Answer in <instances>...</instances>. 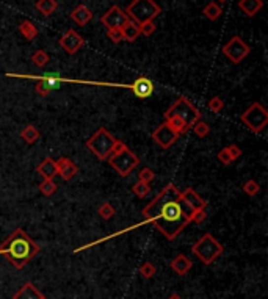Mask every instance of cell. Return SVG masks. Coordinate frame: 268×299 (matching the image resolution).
Here are the masks:
<instances>
[{"label":"cell","mask_w":268,"mask_h":299,"mask_svg":"<svg viewBox=\"0 0 268 299\" xmlns=\"http://www.w3.org/2000/svg\"><path fill=\"white\" fill-rule=\"evenodd\" d=\"M177 138H179V135L172 130L167 122L160 124L157 129L152 132L154 143H157L162 149H169L172 144L177 141Z\"/></svg>","instance_id":"7c38bea8"},{"label":"cell","mask_w":268,"mask_h":299,"mask_svg":"<svg viewBox=\"0 0 268 299\" xmlns=\"http://www.w3.org/2000/svg\"><path fill=\"white\" fill-rule=\"evenodd\" d=\"M207 108H209L212 113H221L224 108V100L218 96H215L207 102Z\"/></svg>","instance_id":"836d02e7"},{"label":"cell","mask_w":268,"mask_h":299,"mask_svg":"<svg viewBox=\"0 0 268 299\" xmlns=\"http://www.w3.org/2000/svg\"><path fill=\"white\" fill-rule=\"evenodd\" d=\"M237 5L248 18H254V16L264 8V0H238Z\"/></svg>","instance_id":"ffe728a7"},{"label":"cell","mask_w":268,"mask_h":299,"mask_svg":"<svg viewBox=\"0 0 268 299\" xmlns=\"http://www.w3.org/2000/svg\"><path fill=\"white\" fill-rule=\"evenodd\" d=\"M57 174L58 176H62L63 180H72L74 176L79 173V168L75 166V163L72 160H69L66 157H62V158H58L57 161Z\"/></svg>","instance_id":"9a60e30c"},{"label":"cell","mask_w":268,"mask_h":299,"mask_svg":"<svg viewBox=\"0 0 268 299\" xmlns=\"http://www.w3.org/2000/svg\"><path fill=\"white\" fill-rule=\"evenodd\" d=\"M221 50H223V55L234 64L241 63L249 54H251V47H249L240 36H232L226 44L223 46Z\"/></svg>","instance_id":"9c48e42d"},{"label":"cell","mask_w":268,"mask_h":299,"mask_svg":"<svg viewBox=\"0 0 268 299\" xmlns=\"http://www.w3.org/2000/svg\"><path fill=\"white\" fill-rule=\"evenodd\" d=\"M168 299H184V298H180V296H179L177 293H174V295H171V296H169Z\"/></svg>","instance_id":"b9f144b4"},{"label":"cell","mask_w":268,"mask_h":299,"mask_svg":"<svg viewBox=\"0 0 268 299\" xmlns=\"http://www.w3.org/2000/svg\"><path fill=\"white\" fill-rule=\"evenodd\" d=\"M155 24H154V21H148V22H143V24H140L138 25V30H140V35H143V36H151V35H154L155 33Z\"/></svg>","instance_id":"d590c367"},{"label":"cell","mask_w":268,"mask_h":299,"mask_svg":"<svg viewBox=\"0 0 268 299\" xmlns=\"http://www.w3.org/2000/svg\"><path fill=\"white\" fill-rule=\"evenodd\" d=\"M132 191L135 196H138V198H146L149 193H151V185L149 183H144L141 180H138L134 186H132Z\"/></svg>","instance_id":"f546056e"},{"label":"cell","mask_w":268,"mask_h":299,"mask_svg":"<svg viewBox=\"0 0 268 299\" xmlns=\"http://www.w3.org/2000/svg\"><path fill=\"white\" fill-rule=\"evenodd\" d=\"M192 129H193V133L198 136V138H205V136L210 133V125L207 124L205 121H202V119L196 121V122L192 125Z\"/></svg>","instance_id":"f1b7e54d"},{"label":"cell","mask_w":268,"mask_h":299,"mask_svg":"<svg viewBox=\"0 0 268 299\" xmlns=\"http://www.w3.org/2000/svg\"><path fill=\"white\" fill-rule=\"evenodd\" d=\"M98 213H99V216L102 218V219H111L115 216V213H116V210H115V207L111 206L110 202H103L102 206L99 207V210H98Z\"/></svg>","instance_id":"4dcf8cb0"},{"label":"cell","mask_w":268,"mask_h":299,"mask_svg":"<svg viewBox=\"0 0 268 299\" xmlns=\"http://www.w3.org/2000/svg\"><path fill=\"white\" fill-rule=\"evenodd\" d=\"M42 293L34 287L32 282H27L22 288H19L13 295V299H41Z\"/></svg>","instance_id":"44dd1931"},{"label":"cell","mask_w":268,"mask_h":299,"mask_svg":"<svg viewBox=\"0 0 268 299\" xmlns=\"http://www.w3.org/2000/svg\"><path fill=\"white\" fill-rule=\"evenodd\" d=\"M205 219H207V211H205V209H198V210H193V215H192V223H195V224H202Z\"/></svg>","instance_id":"f35d334b"},{"label":"cell","mask_w":268,"mask_h":299,"mask_svg":"<svg viewBox=\"0 0 268 299\" xmlns=\"http://www.w3.org/2000/svg\"><path fill=\"white\" fill-rule=\"evenodd\" d=\"M131 90L138 99H148L154 94V83L148 77H138L131 85Z\"/></svg>","instance_id":"5bb4252c"},{"label":"cell","mask_w":268,"mask_h":299,"mask_svg":"<svg viewBox=\"0 0 268 299\" xmlns=\"http://www.w3.org/2000/svg\"><path fill=\"white\" fill-rule=\"evenodd\" d=\"M155 179V173L151 168H143L140 173H138V180H141L144 183H151Z\"/></svg>","instance_id":"8d00e7d4"},{"label":"cell","mask_w":268,"mask_h":299,"mask_svg":"<svg viewBox=\"0 0 268 299\" xmlns=\"http://www.w3.org/2000/svg\"><path fill=\"white\" fill-rule=\"evenodd\" d=\"M218 161H220L221 165H224V166H228V165H231V163H232V161H234V160H232L231 153L228 152V149H226V148H223V149L218 152Z\"/></svg>","instance_id":"ab89813d"},{"label":"cell","mask_w":268,"mask_h":299,"mask_svg":"<svg viewBox=\"0 0 268 299\" xmlns=\"http://www.w3.org/2000/svg\"><path fill=\"white\" fill-rule=\"evenodd\" d=\"M49 61H50V57L46 50H42V49L36 50V52L32 55V63L36 67H44Z\"/></svg>","instance_id":"83f0119b"},{"label":"cell","mask_w":268,"mask_h":299,"mask_svg":"<svg viewBox=\"0 0 268 299\" xmlns=\"http://www.w3.org/2000/svg\"><path fill=\"white\" fill-rule=\"evenodd\" d=\"M107 161L121 177L131 176L132 171L140 165V158L136 157V153H134L123 141L116 144L115 150L111 152V155L107 158Z\"/></svg>","instance_id":"3957f363"},{"label":"cell","mask_w":268,"mask_h":299,"mask_svg":"<svg viewBox=\"0 0 268 299\" xmlns=\"http://www.w3.org/2000/svg\"><path fill=\"white\" fill-rule=\"evenodd\" d=\"M119 143L118 138H115L105 127H100L94 132L88 140H86V148L90 152H93L99 160H107L111 152L115 150L116 144Z\"/></svg>","instance_id":"277c9868"},{"label":"cell","mask_w":268,"mask_h":299,"mask_svg":"<svg viewBox=\"0 0 268 299\" xmlns=\"http://www.w3.org/2000/svg\"><path fill=\"white\" fill-rule=\"evenodd\" d=\"M39 136H41V133L34 125H25L21 130V138L27 144H34L39 140Z\"/></svg>","instance_id":"484cf974"},{"label":"cell","mask_w":268,"mask_h":299,"mask_svg":"<svg viewBox=\"0 0 268 299\" xmlns=\"http://www.w3.org/2000/svg\"><path fill=\"white\" fill-rule=\"evenodd\" d=\"M155 272H157V268H155V265L151 263V262H144L141 267H140V274L144 277V279H151L155 276Z\"/></svg>","instance_id":"e575fe53"},{"label":"cell","mask_w":268,"mask_h":299,"mask_svg":"<svg viewBox=\"0 0 268 299\" xmlns=\"http://www.w3.org/2000/svg\"><path fill=\"white\" fill-rule=\"evenodd\" d=\"M165 122L171 127L172 130H174L179 136L180 135H184V133H187L190 129H192V127H190L182 118H179V116H169V118H167L165 119Z\"/></svg>","instance_id":"7402d4cb"},{"label":"cell","mask_w":268,"mask_h":299,"mask_svg":"<svg viewBox=\"0 0 268 299\" xmlns=\"http://www.w3.org/2000/svg\"><path fill=\"white\" fill-rule=\"evenodd\" d=\"M129 21H131L129 19V16L124 13L123 8H119L118 5L110 6L108 10L100 16V24L107 30L108 29H121Z\"/></svg>","instance_id":"30bf717a"},{"label":"cell","mask_w":268,"mask_h":299,"mask_svg":"<svg viewBox=\"0 0 268 299\" xmlns=\"http://www.w3.org/2000/svg\"><path fill=\"white\" fill-rule=\"evenodd\" d=\"M39 252L38 243H34L24 229H16L0 246V254L10 262L16 269H22Z\"/></svg>","instance_id":"7a4b0ae2"},{"label":"cell","mask_w":268,"mask_h":299,"mask_svg":"<svg viewBox=\"0 0 268 299\" xmlns=\"http://www.w3.org/2000/svg\"><path fill=\"white\" fill-rule=\"evenodd\" d=\"M163 116H165V119L169 116H179V118H182L190 127H192L196 121H200L201 119V112L185 96H180L174 104L167 110Z\"/></svg>","instance_id":"ba28073f"},{"label":"cell","mask_w":268,"mask_h":299,"mask_svg":"<svg viewBox=\"0 0 268 299\" xmlns=\"http://www.w3.org/2000/svg\"><path fill=\"white\" fill-rule=\"evenodd\" d=\"M36 173L42 177V180H54L57 174V163L54 158L46 157L41 163L36 166Z\"/></svg>","instance_id":"2e32d148"},{"label":"cell","mask_w":268,"mask_h":299,"mask_svg":"<svg viewBox=\"0 0 268 299\" xmlns=\"http://www.w3.org/2000/svg\"><path fill=\"white\" fill-rule=\"evenodd\" d=\"M121 31H123L124 41H127V42H135L136 38L140 36V30H138V25L134 21H129L127 24H124L123 27H121Z\"/></svg>","instance_id":"cb8c5ba5"},{"label":"cell","mask_w":268,"mask_h":299,"mask_svg":"<svg viewBox=\"0 0 268 299\" xmlns=\"http://www.w3.org/2000/svg\"><path fill=\"white\" fill-rule=\"evenodd\" d=\"M221 13H223V10H221V6L218 5V2H209L202 8V14L209 21H217L221 16Z\"/></svg>","instance_id":"4316f807"},{"label":"cell","mask_w":268,"mask_h":299,"mask_svg":"<svg viewBox=\"0 0 268 299\" xmlns=\"http://www.w3.org/2000/svg\"><path fill=\"white\" fill-rule=\"evenodd\" d=\"M226 149L231 153V157H232V160H234V161L241 157V149L237 146V144H231V146H226Z\"/></svg>","instance_id":"60d3db41"},{"label":"cell","mask_w":268,"mask_h":299,"mask_svg":"<svg viewBox=\"0 0 268 299\" xmlns=\"http://www.w3.org/2000/svg\"><path fill=\"white\" fill-rule=\"evenodd\" d=\"M192 267H193V263L185 254H179L171 260V268L177 276H185L187 272L192 269Z\"/></svg>","instance_id":"d6986e66"},{"label":"cell","mask_w":268,"mask_h":299,"mask_svg":"<svg viewBox=\"0 0 268 299\" xmlns=\"http://www.w3.org/2000/svg\"><path fill=\"white\" fill-rule=\"evenodd\" d=\"M193 210L182 199L176 185L168 183L155 198L143 209L146 223H151L159 232L172 241L192 223Z\"/></svg>","instance_id":"6da1fadb"},{"label":"cell","mask_w":268,"mask_h":299,"mask_svg":"<svg viewBox=\"0 0 268 299\" xmlns=\"http://www.w3.org/2000/svg\"><path fill=\"white\" fill-rule=\"evenodd\" d=\"M241 188H243V193L248 194V196H251V198H253V196H256V194L261 193V185H259L256 180H253V179L246 180Z\"/></svg>","instance_id":"d6a6232c"},{"label":"cell","mask_w":268,"mask_h":299,"mask_svg":"<svg viewBox=\"0 0 268 299\" xmlns=\"http://www.w3.org/2000/svg\"><path fill=\"white\" fill-rule=\"evenodd\" d=\"M180 196H182V199L187 202V206L192 209V210L205 209L207 207V202L193 190V188H187V190L180 191Z\"/></svg>","instance_id":"e0dca14e"},{"label":"cell","mask_w":268,"mask_h":299,"mask_svg":"<svg viewBox=\"0 0 268 299\" xmlns=\"http://www.w3.org/2000/svg\"><path fill=\"white\" fill-rule=\"evenodd\" d=\"M41 299H47V298H46L44 295H42V296H41Z\"/></svg>","instance_id":"ee69618b"},{"label":"cell","mask_w":268,"mask_h":299,"mask_svg":"<svg viewBox=\"0 0 268 299\" xmlns=\"http://www.w3.org/2000/svg\"><path fill=\"white\" fill-rule=\"evenodd\" d=\"M71 19H72L77 25H80V27H85V25L93 19V13H91V10H90L88 6L83 5V3H80V5H77L74 10L71 11Z\"/></svg>","instance_id":"ac0fdd59"},{"label":"cell","mask_w":268,"mask_h":299,"mask_svg":"<svg viewBox=\"0 0 268 299\" xmlns=\"http://www.w3.org/2000/svg\"><path fill=\"white\" fill-rule=\"evenodd\" d=\"M57 188L58 186L54 180H42L39 183V191L42 193V196H47V198H50L52 194H55Z\"/></svg>","instance_id":"1f68e13d"},{"label":"cell","mask_w":268,"mask_h":299,"mask_svg":"<svg viewBox=\"0 0 268 299\" xmlns=\"http://www.w3.org/2000/svg\"><path fill=\"white\" fill-rule=\"evenodd\" d=\"M85 46V39L75 30H67L65 35L60 38V47H62L67 55H75Z\"/></svg>","instance_id":"4fadbf2b"},{"label":"cell","mask_w":268,"mask_h":299,"mask_svg":"<svg viewBox=\"0 0 268 299\" xmlns=\"http://www.w3.org/2000/svg\"><path fill=\"white\" fill-rule=\"evenodd\" d=\"M240 121L249 132L261 133L268 125V112L261 102H254L240 116Z\"/></svg>","instance_id":"52a82bcc"},{"label":"cell","mask_w":268,"mask_h":299,"mask_svg":"<svg viewBox=\"0 0 268 299\" xmlns=\"http://www.w3.org/2000/svg\"><path fill=\"white\" fill-rule=\"evenodd\" d=\"M192 251L204 265H212L224 252V247L212 234H204L192 246Z\"/></svg>","instance_id":"8992f818"},{"label":"cell","mask_w":268,"mask_h":299,"mask_svg":"<svg viewBox=\"0 0 268 299\" xmlns=\"http://www.w3.org/2000/svg\"><path fill=\"white\" fill-rule=\"evenodd\" d=\"M107 36L110 38L111 42H115V44H119L121 41H124V36H123V31H121V29H108L107 30Z\"/></svg>","instance_id":"74e56055"},{"label":"cell","mask_w":268,"mask_h":299,"mask_svg":"<svg viewBox=\"0 0 268 299\" xmlns=\"http://www.w3.org/2000/svg\"><path fill=\"white\" fill-rule=\"evenodd\" d=\"M124 13L129 16V19L140 25L143 22L154 21L162 13V8L159 3H155V0H132Z\"/></svg>","instance_id":"5b68a950"},{"label":"cell","mask_w":268,"mask_h":299,"mask_svg":"<svg viewBox=\"0 0 268 299\" xmlns=\"http://www.w3.org/2000/svg\"><path fill=\"white\" fill-rule=\"evenodd\" d=\"M34 8L42 14V16H52L58 8V2L57 0H38L36 3H34Z\"/></svg>","instance_id":"603a6c76"},{"label":"cell","mask_w":268,"mask_h":299,"mask_svg":"<svg viewBox=\"0 0 268 299\" xmlns=\"http://www.w3.org/2000/svg\"><path fill=\"white\" fill-rule=\"evenodd\" d=\"M218 2H220V3H226V2H228V0H218Z\"/></svg>","instance_id":"7bdbcfd3"},{"label":"cell","mask_w":268,"mask_h":299,"mask_svg":"<svg viewBox=\"0 0 268 299\" xmlns=\"http://www.w3.org/2000/svg\"><path fill=\"white\" fill-rule=\"evenodd\" d=\"M19 33L27 41H33V39H36V36H38V29L32 21H24L19 25Z\"/></svg>","instance_id":"d4e9b609"},{"label":"cell","mask_w":268,"mask_h":299,"mask_svg":"<svg viewBox=\"0 0 268 299\" xmlns=\"http://www.w3.org/2000/svg\"><path fill=\"white\" fill-rule=\"evenodd\" d=\"M63 82H67V79H63V77L57 72H47L38 79V83H36V87H34V90H36L39 96L46 97V96H49L50 91L58 90L62 87Z\"/></svg>","instance_id":"8fae6325"}]
</instances>
